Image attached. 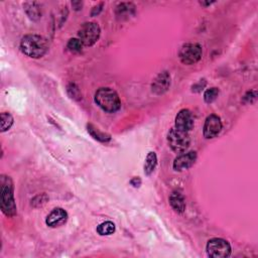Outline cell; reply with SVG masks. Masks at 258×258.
Returning <instances> with one entry per match:
<instances>
[{
	"mask_svg": "<svg viewBox=\"0 0 258 258\" xmlns=\"http://www.w3.org/2000/svg\"><path fill=\"white\" fill-rule=\"evenodd\" d=\"M21 51L32 58L43 56L48 50V42L46 38L37 34H27L20 41Z\"/></svg>",
	"mask_w": 258,
	"mask_h": 258,
	"instance_id": "6da1fadb",
	"label": "cell"
},
{
	"mask_svg": "<svg viewBox=\"0 0 258 258\" xmlns=\"http://www.w3.org/2000/svg\"><path fill=\"white\" fill-rule=\"evenodd\" d=\"M1 192V210L8 216L13 217L16 215V205L13 197V183L9 176H1L0 180Z\"/></svg>",
	"mask_w": 258,
	"mask_h": 258,
	"instance_id": "7a4b0ae2",
	"label": "cell"
},
{
	"mask_svg": "<svg viewBox=\"0 0 258 258\" xmlns=\"http://www.w3.org/2000/svg\"><path fill=\"white\" fill-rule=\"evenodd\" d=\"M95 102L102 110L108 113L118 111L121 106L118 94L111 88H100L95 94Z\"/></svg>",
	"mask_w": 258,
	"mask_h": 258,
	"instance_id": "3957f363",
	"label": "cell"
},
{
	"mask_svg": "<svg viewBox=\"0 0 258 258\" xmlns=\"http://www.w3.org/2000/svg\"><path fill=\"white\" fill-rule=\"evenodd\" d=\"M167 143L171 150L176 153L184 152L190 143L189 135L187 132L177 128H171L167 133Z\"/></svg>",
	"mask_w": 258,
	"mask_h": 258,
	"instance_id": "277c9868",
	"label": "cell"
},
{
	"mask_svg": "<svg viewBox=\"0 0 258 258\" xmlns=\"http://www.w3.org/2000/svg\"><path fill=\"white\" fill-rule=\"evenodd\" d=\"M100 27L95 22L84 23L78 31V38L86 46L93 45L100 37Z\"/></svg>",
	"mask_w": 258,
	"mask_h": 258,
	"instance_id": "5b68a950",
	"label": "cell"
},
{
	"mask_svg": "<svg viewBox=\"0 0 258 258\" xmlns=\"http://www.w3.org/2000/svg\"><path fill=\"white\" fill-rule=\"evenodd\" d=\"M207 253L213 258H226L231 254V246L222 238H213L207 243Z\"/></svg>",
	"mask_w": 258,
	"mask_h": 258,
	"instance_id": "8992f818",
	"label": "cell"
},
{
	"mask_svg": "<svg viewBox=\"0 0 258 258\" xmlns=\"http://www.w3.org/2000/svg\"><path fill=\"white\" fill-rule=\"evenodd\" d=\"M178 57L184 64H194L202 57V47L197 43H184L179 48Z\"/></svg>",
	"mask_w": 258,
	"mask_h": 258,
	"instance_id": "52a82bcc",
	"label": "cell"
},
{
	"mask_svg": "<svg viewBox=\"0 0 258 258\" xmlns=\"http://www.w3.org/2000/svg\"><path fill=\"white\" fill-rule=\"evenodd\" d=\"M222 130V122L219 116L212 114L207 117L205 124H204V129L203 133L204 136L208 139L216 137Z\"/></svg>",
	"mask_w": 258,
	"mask_h": 258,
	"instance_id": "ba28073f",
	"label": "cell"
},
{
	"mask_svg": "<svg viewBox=\"0 0 258 258\" xmlns=\"http://www.w3.org/2000/svg\"><path fill=\"white\" fill-rule=\"evenodd\" d=\"M194 124V116L189 110L182 109L177 113L175 117V128L188 132L192 129Z\"/></svg>",
	"mask_w": 258,
	"mask_h": 258,
	"instance_id": "9c48e42d",
	"label": "cell"
},
{
	"mask_svg": "<svg viewBox=\"0 0 258 258\" xmlns=\"http://www.w3.org/2000/svg\"><path fill=\"white\" fill-rule=\"evenodd\" d=\"M197 160V152L188 151L178 155L173 161V169L176 171H182L191 167Z\"/></svg>",
	"mask_w": 258,
	"mask_h": 258,
	"instance_id": "30bf717a",
	"label": "cell"
},
{
	"mask_svg": "<svg viewBox=\"0 0 258 258\" xmlns=\"http://www.w3.org/2000/svg\"><path fill=\"white\" fill-rule=\"evenodd\" d=\"M68 220V213L61 208L53 209L45 219V223L50 228H56L63 225Z\"/></svg>",
	"mask_w": 258,
	"mask_h": 258,
	"instance_id": "8fae6325",
	"label": "cell"
},
{
	"mask_svg": "<svg viewBox=\"0 0 258 258\" xmlns=\"http://www.w3.org/2000/svg\"><path fill=\"white\" fill-rule=\"evenodd\" d=\"M170 86V76L167 72L160 73L152 83V92L156 95H161L167 91Z\"/></svg>",
	"mask_w": 258,
	"mask_h": 258,
	"instance_id": "7c38bea8",
	"label": "cell"
},
{
	"mask_svg": "<svg viewBox=\"0 0 258 258\" xmlns=\"http://www.w3.org/2000/svg\"><path fill=\"white\" fill-rule=\"evenodd\" d=\"M169 204L171 208L176 212V213H183L185 210V202L184 198L181 194L177 191H173L170 197H169Z\"/></svg>",
	"mask_w": 258,
	"mask_h": 258,
	"instance_id": "4fadbf2b",
	"label": "cell"
},
{
	"mask_svg": "<svg viewBox=\"0 0 258 258\" xmlns=\"http://www.w3.org/2000/svg\"><path fill=\"white\" fill-rule=\"evenodd\" d=\"M24 9L28 17L32 20H38L41 17L40 6L36 2H25Z\"/></svg>",
	"mask_w": 258,
	"mask_h": 258,
	"instance_id": "5bb4252c",
	"label": "cell"
},
{
	"mask_svg": "<svg viewBox=\"0 0 258 258\" xmlns=\"http://www.w3.org/2000/svg\"><path fill=\"white\" fill-rule=\"evenodd\" d=\"M156 164H157V157H156V154L155 152L153 151H150L147 156H146V159H145V163H144V172L146 175H150L155 167H156Z\"/></svg>",
	"mask_w": 258,
	"mask_h": 258,
	"instance_id": "9a60e30c",
	"label": "cell"
},
{
	"mask_svg": "<svg viewBox=\"0 0 258 258\" xmlns=\"http://www.w3.org/2000/svg\"><path fill=\"white\" fill-rule=\"evenodd\" d=\"M87 127H88V132H89V133L92 135V137H94L96 140L101 141V142H108V141H110V139H111L110 135L99 131V130H98L96 127H94L92 124H88Z\"/></svg>",
	"mask_w": 258,
	"mask_h": 258,
	"instance_id": "2e32d148",
	"label": "cell"
},
{
	"mask_svg": "<svg viewBox=\"0 0 258 258\" xmlns=\"http://www.w3.org/2000/svg\"><path fill=\"white\" fill-rule=\"evenodd\" d=\"M115 232V225L114 223L110 222V221H107V222H104L102 224H100L98 227H97V233L101 236H105V235H111Z\"/></svg>",
	"mask_w": 258,
	"mask_h": 258,
	"instance_id": "e0dca14e",
	"label": "cell"
},
{
	"mask_svg": "<svg viewBox=\"0 0 258 258\" xmlns=\"http://www.w3.org/2000/svg\"><path fill=\"white\" fill-rule=\"evenodd\" d=\"M1 132H5L10 129L13 124V117L6 112L1 113Z\"/></svg>",
	"mask_w": 258,
	"mask_h": 258,
	"instance_id": "ac0fdd59",
	"label": "cell"
},
{
	"mask_svg": "<svg viewBox=\"0 0 258 258\" xmlns=\"http://www.w3.org/2000/svg\"><path fill=\"white\" fill-rule=\"evenodd\" d=\"M218 95H219V89L218 88H215V87L210 88V89L206 90V92L204 94V100H205L206 103H212L217 99Z\"/></svg>",
	"mask_w": 258,
	"mask_h": 258,
	"instance_id": "d6986e66",
	"label": "cell"
},
{
	"mask_svg": "<svg viewBox=\"0 0 258 258\" xmlns=\"http://www.w3.org/2000/svg\"><path fill=\"white\" fill-rule=\"evenodd\" d=\"M83 43L79 38H71L67 44L68 48L72 52H79L83 48Z\"/></svg>",
	"mask_w": 258,
	"mask_h": 258,
	"instance_id": "ffe728a7",
	"label": "cell"
},
{
	"mask_svg": "<svg viewBox=\"0 0 258 258\" xmlns=\"http://www.w3.org/2000/svg\"><path fill=\"white\" fill-rule=\"evenodd\" d=\"M130 183L134 186V187H138L140 186L141 184V179L139 177H133L131 180H130Z\"/></svg>",
	"mask_w": 258,
	"mask_h": 258,
	"instance_id": "44dd1931",
	"label": "cell"
},
{
	"mask_svg": "<svg viewBox=\"0 0 258 258\" xmlns=\"http://www.w3.org/2000/svg\"><path fill=\"white\" fill-rule=\"evenodd\" d=\"M102 6H103V3H101L99 6H96V7H94L93 8V10H92V15L94 16V15H96V14H98L101 10H102Z\"/></svg>",
	"mask_w": 258,
	"mask_h": 258,
	"instance_id": "7402d4cb",
	"label": "cell"
},
{
	"mask_svg": "<svg viewBox=\"0 0 258 258\" xmlns=\"http://www.w3.org/2000/svg\"><path fill=\"white\" fill-rule=\"evenodd\" d=\"M72 5H73V7H74L76 10H80V9H82L83 3H82L81 1H74V2H72Z\"/></svg>",
	"mask_w": 258,
	"mask_h": 258,
	"instance_id": "603a6c76",
	"label": "cell"
}]
</instances>
